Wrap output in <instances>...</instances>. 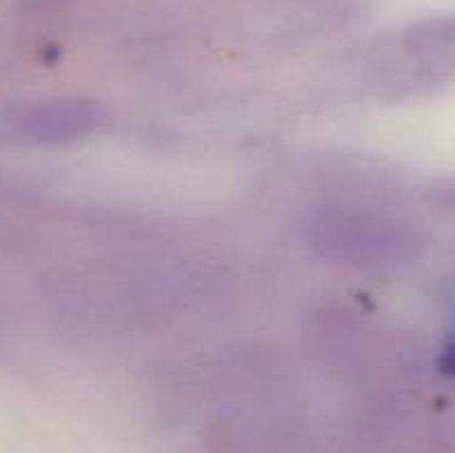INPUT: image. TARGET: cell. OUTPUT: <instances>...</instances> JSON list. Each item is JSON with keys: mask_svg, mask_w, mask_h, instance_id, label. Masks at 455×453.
Returning a JSON list of instances; mask_svg holds the SVG:
<instances>
[{"mask_svg": "<svg viewBox=\"0 0 455 453\" xmlns=\"http://www.w3.org/2000/svg\"><path fill=\"white\" fill-rule=\"evenodd\" d=\"M98 118L96 102L80 98L12 107L0 111V147L62 145L92 131Z\"/></svg>", "mask_w": 455, "mask_h": 453, "instance_id": "obj_1", "label": "cell"}]
</instances>
